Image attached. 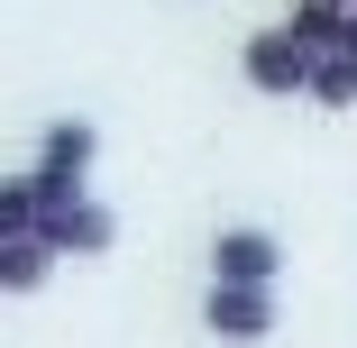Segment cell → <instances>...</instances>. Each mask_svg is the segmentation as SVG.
<instances>
[{
	"label": "cell",
	"instance_id": "277c9868",
	"mask_svg": "<svg viewBox=\"0 0 357 348\" xmlns=\"http://www.w3.org/2000/svg\"><path fill=\"white\" fill-rule=\"evenodd\" d=\"M202 266L220 275V285H284V239H275L266 220H220Z\"/></svg>",
	"mask_w": 357,
	"mask_h": 348
},
{
	"label": "cell",
	"instance_id": "3957f363",
	"mask_svg": "<svg viewBox=\"0 0 357 348\" xmlns=\"http://www.w3.org/2000/svg\"><path fill=\"white\" fill-rule=\"evenodd\" d=\"M312 55H321L312 37H294V28L275 19V28H257V37L238 46V83H248L257 101H303V92H312Z\"/></svg>",
	"mask_w": 357,
	"mask_h": 348
},
{
	"label": "cell",
	"instance_id": "8992f818",
	"mask_svg": "<svg viewBox=\"0 0 357 348\" xmlns=\"http://www.w3.org/2000/svg\"><path fill=\"white\" fill-rule=\"evenodd\" d=\"M55 266H64V257H55L46 239H0V294H10V303H19V294H46Z\"/></svg>",
	"mask_w": 357,
	"mask_h": 348
},
{
	"label": "cell",
	"instance_id": "52a82bcc",
	"mask_svg": "<svg viewBox=\"0 0 357 348\" xmlns=\"http://www.w3.org/2000/svg\"><path fill=\"white\" fill-rule=\"evenodd\" d=\"M312 110H357V46H321L312 55Z\"/></svg>",
	"mask_w": 357,
	"mask_h": 348
},
{
	"label": "cell",
	"instance_id": "5b68a950",
	"mask_svg": "<svg viewBox=\"0 0 357 348\" xmlns=\"http://www.w3.org/2000/svg\"><path fill=\"white\" fill-rule=\"evenodd\" d=\"M92 165H101V128L74 119V110L46 119L37 147H28V174H37V183H92Z\"/></svg>",
	"mask_w": 357,
	"mask_h": 348
},
{
	"label": "cell",
	"instance_id": "7a4b0ae2",
	"mask_svg": "<svg viewBox=\"0 0 357 348\" xmlns=\"http://www.w3.org/2000/svg\"><path fill=\"white\" fill-rule=\"evenodd\" d=\"M202 330L220 348H266L284 330V285H220V275H211L202 285Z\"/></svg>",
	"mask_w": 357,
	"mask_h": 348
},
{
	"label": "cell",
	"instance_id": "ba28073f",
	"mask_svg": "<svg viewBox=\"0 0 357 348\" xmlns=\"http://www.w3.org/2000/svg\"><path fill=\"white\" fill-rule=\"evenodd\" d=\"M37 211H46V202H37V174L28 165L0 174V239H37Z\"/></svg>",
	"mask_w": 357,
	"mask_h": 348
},
{
	"label": "cell",
	"instance_id": "6da1fadb",
	"mask_svg": "<svg viewBox=\"0 0 357 348\" xmlns=\"http://www.w3.org/2000/svg\"><path fill=\"white\" fill-rule=\"evenodd\" d=\"M37 239L55 248V257H110L119 248V211L92 192V183H37Z\"/></svg>",
	"mask_w": 357,
	"mask_h": 348
}]
</instances>
